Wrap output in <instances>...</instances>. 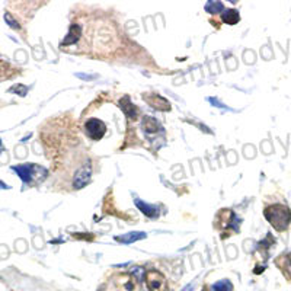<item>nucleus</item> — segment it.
I'll use <instances>...</instances> for the list:
<instances>
[{
    "instance_id": "1",
    "label": "nucleus",
    "mask_w": 291,
    "mask_h": 291,
    "mask_svg": "<svg viewBox=\"0 0 291 291\" xmlns=\"http://www.w3.org/2000/svg\"><path fill=\"white\" fill-rule=\"evenodd\" d=\"M264 215L277 232H284L290 226L291 211L287 206H283V204L269 206L264 210Z\"/></svg>"
},
{
    "instance_id": "2",
    "label": "nucleus",
    "mask_w": 291,
    "mask_h": 291,
    "mask_svg": "<svg viewBox=\"0 0 291 291\" xmlns=\"http://www.w3.org/2000/svg\"><path fill=\"white\" fill-rule=\"evenodd\" d=\"M13 170H16L21 176V179L25 184H32V182H41L42 179H45L47 176V169L38 166V165H21V166H15Z\"/></svg>"
},
{
    "instance_id": "3",
    "label": "nucleus",
    "mask_w": 291,
    "mask_h": 291,
    "mask_svg": "<svg viewBox=\"0 0 291 291\" xmlns=\"http://www.w3.org/2000/svg\"><path fill=\"white\" fill-rule=\"evenodd\" d=\"M108 291H141L137 280L131 274H120L109 283Z\"/></svg>"
},
{
    "instance_id": "4",
    "label": "nucleus",
    "mask_w": 291,
    "mask_h": 291,
    "mask_svg": "<svg viewBox=\"0 0 291 291\" xmlns=\"http://www.w3.org/2000/svg\"><path fill=\"white\" fill-rule=\"evenodd\" d=\"M146 286L150 291H167V283L165 275L156 271V269H150L146 272Z\"/></svg>"
},
{
    "instance_id": "5",
    "label": "nucleus",
    "mask_w": 291,
    "mask_h": 291,
    "mask_svg": "<svg viewBox=\"0 0 291 291\" xmlns=\"http://www.w3.org/2000/svg\"><path fill=\"white\" fill-rule=\"evenodd\" d=\"M84 132L92 140H101L106 132V125L104 121L92 118L84 124Z\"/></svg>"
},
{
    "instance_id": "6",
    "label": "nucleus",
    "mask_w": 291,
    "mask_h": 291,
    "mask_svg": "<svg viewBox=\"0 0 291 291\" xmlns=\"http://www.w3.org/2000/svg\"><path fill=\"white\" fill-rule=\"evenodd\" d=\"M90 175H92V167H90V165L82 166L79 170L76 172L75 178H73V185H75V188H76V189L83 188V186L90 181Z\"/></svg>"
},
{
    "instance_id": "7",
    "label": "nucleus",
    "mask_w": 291,
    "mask_h": 291,
    "mask_svg": "<svg viewBox=\"0 0 291 291\" xmlns=\"http://www.w3.org/2000/svg\"><path fill=\"white\" fill-rule=\"evenodd\" d=\"M143 98H144V101H146L149 105L153 106V108H156V109H159V111H169V109H170L169 102H167L165 98H162L160 95H158V93L144 95Z\"/></svg>"
},
{
    "instance_id": "8",
    "label": "nucleus",
    "mask_w": 291,
    "mask_h": 291,
    "mask_svg": "<svg viewBox=\"0 0 291 291\" xmlns=\"http://www.w3.org/2000/svg\"><path fill=\"white\" fill-rule=\"evenodd\" d=\"M80 35H82V27H80L79 24H73V25L70 27V32H69V35H67V37H66V40L61 42V45H63V47H67V45L76 44V42L79 41Z\"/></svg>"
},
{
    "instance_id": "9",
    "label": "nucleus",
    "mask_w": 291,
    "mask_h": 291,
    "mask_svg": "<svg viewBox=\"0 0 291 291\" xmlns=\"http://www.w3.org/2000/svg\"><path fill=\"white\" fill-rule=\"evenodd\" d=\"M277 265L280 266V269H281V272L286 275V278L291 280V253L281 255V256L277 259Z\"/></svg>"
},
{
    "instance_id": "10",
    "label": "nucleus",
    "mask_w": 291,
    "mask_h": 291,
    "mask_svg": "<svg viewBox=\"0 0 291 291\" xmlns=\"http://www.w3.org/2000/svg\"><path fill=\"white\" fill-rule=\"evenodd\" d=\"M146 238V233H140V232H135V233H128V235H124V236H117L115 240L120 242V243H125V245H130V243H134L140 239Z\"/></svg>"
},
{
    "instance_id": "11",
    "label": "nucleus",
    "mask_w": 291,
    "mask_h": 291,
    "mask_svg": "<svg viewBox=\"0 0 291 291\" xmlns=\"http://www.w3.org/2000/svg\"><path fill=\"white\" fill-rule=\"evenodd\" d=\"M135 206L140 208V211L143 212V214H146L147 217H158V208L155 207V206H149V204H146V203H141L140 200H135Z\"/></svg>"
},
{
    "instance_id": "12",
    "label": "nucleus",
    "mask_w": 291,
    "mask_h": 291,
    "mask_svg": "<svg viewBox=\"0 0 291 291\" xmlns=\"http://www.w3.org/2000/svg\"><path fill=\"white\" fill-rule=\"evenodd\" d=\"M204 291H233V286L229 280H221L211 287H207Z\"/></svg>"
},
{
    "instance_id": "13",
    "label": "nucleus",
    "mask_w": 291,
    "mask_h": 291,
    "mask_svg": "<svg viewBox=\"0 0 291 291\" xmlns=\"http://www.w3.org/2000/svg\"><path fill=\"white\" fill-rule=\"evenodd\" d=\"M239 13L238 10H226L224 13H223V21L226 22V24H229V25H235V24H238L239 22Z\"/></svg>"
},
{
    "instance_id": "14",
    "label": "nucleus",
    "mask_w": 291,
    "mask_h": 291,
    "mask_svg": "<svg viewBox=\"0 0 291 291\" xmlns=\"http://www.w3.org/2000/svg\"><path fill=\"white\" fill-rule=\"evenodd\" d=\"M206 9L210 13H217V12H221L223 10V4L218 3V1H210V3H207Z\"/></svg>"
},
{
    "instance_id": "15",
    "label": "nucleus",
    "mask_w": 291,
    "mask_h": 291,
    "mask_svg": "<svg viewBox=\"0 0 291 291\" xmlns=\"http://www.w3.org/2000/svg\"><path fill=\"white\" fill-rule=\"evenodd\" d=\"M0 149H1V143H0Z\"/></svg>"
}]
</instances>
